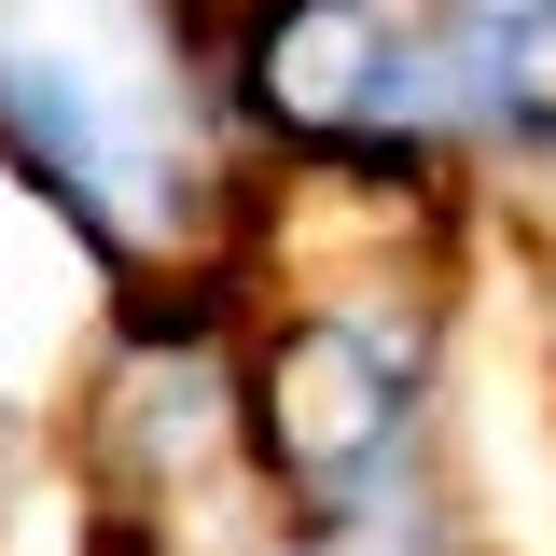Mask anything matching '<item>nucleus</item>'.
I'll return each instance as SVG.
<instances>
[{
  "mask_svg": "<svg viewBox=\"0 0 556 556\" xmlns=\"http://www.w3.org/2000/svg\"><path fill=\"white\" fill-rule=\"evenodd\" d=\"M0 167L84 237L112 292L251 265V153L208 0H0Z\"/></svg>",
  "mask_w": 556,
  "mask_h": 556,
  "instance_id": "obj_1",
  "label": "nucleus"
},
{
  "mask_svg": "<svg viewBox=\"0 0 556 556\" xmlns=\"http://www.w3.org/2000/svg\"><path fill=\"white\" fill-rule=\"evenodd\" d=\"M459 390H473V334L459 292L404 251V223L237 292V417L265 515H362L459 486Z\"/></svg>",
  "mask_w": 556,
  "mask_h": 556,
  "instance_id": "obj_2",
  "label": "nucleus"
},
{
  "mask_svg": "<svg viewBox=\"0 0 556 556\" xmlns=\"http://www.w3.org/2000/svg\"><path fill=\"white\" fill-rule=\"evenodd\" d=\"M417 28L445 70L459 181L556 195V0H417Z\"/></svg>",
  "mask_w": 556,
  "mask_h": 556,
  "instance_id": "obj_3",
  "label": "nucleus"
},
{
  "mask_svg": "<svg viewBox=\"0 0 556 556\" xmlns=\"http://www.w3.org/2000/svg\"><path fill=\"white\" fill-rule=\"evenodd\" d=\"M98 320H112V278L84 265V237H70L56 208L0 167V390L56 404L70 362L98 348Z\"/></svg>",
  "mask_w": 556,
  "mask_h": 556,
  "instance_id": "obj_4",
  "label": "nucleus"
},
{
  "mask_svg": "<svg viewBox=\"0 0 556 556\" xmlns=\"http://www.w3.org/2000/svg\"><path fill=\"white\" fill-rule=\"evenodd\" d=\"M251 556H501L473 529L459 486H417V501H362V515H265Z\"/></svg>",
  "mask_w": 556,
  "mask_h": 556,
  "instance_id": "obj_5",
  "label": "nucleus"
}]
</instances>
